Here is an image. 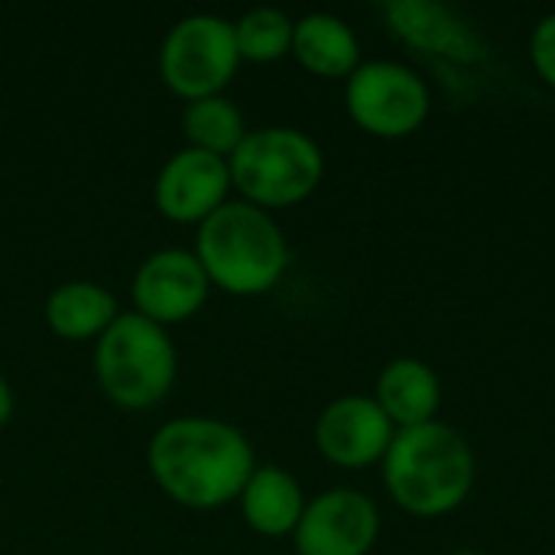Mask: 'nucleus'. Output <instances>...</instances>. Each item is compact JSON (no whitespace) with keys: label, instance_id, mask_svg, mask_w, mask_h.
<instances>
[{"label":"nucleus","instance_id":"f257e3e1","mask_svg":"<svg viewBox=\"0 0 555 555\" xmlns=\"http://www.w3.org/2000/svg\"><path fill=\"white\" fill-rule=\"evenodd\" d=\"M146 468L169 501L189 511H218L241 498L257 455L237 426L215 416H182L153 433Z\"/></svg>","mask_w":555,"mask_h":555},{"label":"nucleus","instance_id":"f03ea898","mask_svg":"<svg viewBox=\"0 0 555 555\" xmlns=\"http://www.w3.org/2000/svg\"><path fill=\"white\" fill-rule=\"evenodd\" d=\"M380 465L390 501L420 520H436L459 511L478 475L468 439L439 420L397 429Z\"/></svg>","mask_w":555,"mask_h":555},{"label":"nucleus","instance_id":"7ed1b4c3","mask_svg":"<svg viewBox=\"0 0 555 555\" xmlns=\"http://www.w3.org/2000/svg\"><path fill=\"white\" fill-rule=\"evenodd\" d=\"M208 276L228 296H263L289 270V244L270 211L250 202H224L198 224L192 250Z\"/></svg>","mask_w":555,"mask_h":555},{"label":"nucleus","instance_id":"20e7f679","mask_svg":"<svg viewBox=\"0 0 555 555\" xmlns=\"http://www.w3.org/2000/svg\"><path fill=\"white\" fill-rule=\"evenodd\" d=\"M176 374L179 354L169 332L140 312H120L94 341V380L120 410L140 413L163 403Z\"/></svg>","mask_w":555,"mask_h":555},{"label":"nucleus","instance_id":"39448f33","mask_svg":"<svg viewBox=\"0 0 555 555\" xmlns=\"http://www.w3.org/2000/svg\"><path fill=\"white\" fill-rule=\"evenodd\" d=\"M228 169L241 202L270 211L306 202L325 176V156L319 143L296 127H260L247 130L241 146L228 156Z\"/></svg>","mask_w":555,"mask_h":555},{"label":"nucleus","instance_id":"423d86ee","mask_svg":"<svg viewBox=\"0 0 555 555\" xmlns=\"http://www.w3.org/2000/svg\"><path fill=\"white\" fill-rule=\"evenodd\" d=\"M241 68L234 23L218 13L182 16L159 46V75L185 104L221 94Z\"/></svg>","mask_w":555,"mask_h":555},{"label":"nucleus","instance_id":"0eeeda50","mask_svg":"<svg viewBox=\"0 0 555 555\" xmlns=\"http://www.w3.org/2000/svg\"><path fill=\"white\" fill-rule=\"evenodd\" d=\"M345 107L364 133L403 140L429 117V85L403 62H361L345 81Z\"/></svg>","mask_w":555,"mask_h":555},{"label":"nucleus","instance_id":"6e6552de","mask_svg":"<svg viewBox=\"0 0 555 555\" xmlns=\"http://www.w3.org/2000/svg\"><path fill=\"white\" fill-rule=\"evenodd\" d=\"M380 537L377 504L354 488H332L306 501L293 533L296 555H367Z\"/></svg>","mask_w":555,"mask_h":555},{"label":"nucleus","instance_id":"1a4fd4ad","mask_svg":"<svg viewBox=\"0 0 555 555\" xmlns=\"http://www.w3.org/2000/svg\"><path fill=\"white\" fill-rule=\"evenodd\" d=\"M393 436L397 426L387 420L377 400L361 393L332 400L315 420L319 455L335 468H348V472L380 465Z\"/></svg>","mask_w":555,"mask_h":555},{"label":"nucleus","instance_id":"9d476101","mask_svg":"<svg viewBox=\"0 0 555 555\" xmlns=\"http://www.w3.org/2000/svg\"><path fill=\"white\" fill-rule=\"evenodd\" d=\"M231 169L224 156L182 146L172 153L153 185V198L163 218L176 224H202L224 202H231Z\"/></svg>","mask_w":555,"mask_h":555},{"label":"nucleus","instance_id":"9b49d317","mask_svg":"<svg viewBox=\"0 0 555 555\" xmlns=\"http://www.w3.org/2000/svg\"><path fill=\"white\" fill-rule=\"evenodd\" d=\"M208 276L192 250L166 247L150 254L133 276V306L156 325H176L192 319L208 302Z\"/></svg>","mask_w":555,"mask_h":555},{"label":"nucleus","instance_id":"f8f14e48","mask_svg":"<svg viewBox=\"0 0 555 555\" xmlns=\"http://www.w3.org/2000/svg\"><path fill=\"white\" fill-rule=\"evenodd\" d=\"M393 36L413 49L452 59V62H481L485 39L446 3L436 0H393L384 7Z\"/></svg>","mask_w":555,"mask_h":555},{"label":"nucleus","instance_id":"ddd939ff","mask_svg":"<svg viewBox=\"0 0 555 555\" xmlns=\"http://www.w3.org/2000/svg\"><path fill=\"white\" fill-rule=\"evenodd\" d=\"M374 400L397 429H413L436 420L442 406V384L426 361L393 358L377 374Z\"/></svg>","mask_w":555,"mask_h":555},{"label":"nucleus","instance_id":"4468645a","mask_svg":"<svg viewBox=\"0 0 555 555\" xmlns=\"http://www.w3.org/2000/svg\"><path fill=\"white\" fill-rule=\"evenodd\" d=\"M241 517L244 524L270 540L289 537L296 533L302 511H306V494L299 488V481L280 468V465H257L254 475L247 478L241 498Z\"/></svg>","mask_w":555,"mask_h":555},{"label":"nucleus","instance_id":"2eb2a0df","mask_svg":"<svg viewBox=\"0 0 555 555\" xmlns=\"http://www.w3.org/2000/svg\"><path fill=\"white\" fill-rule=\"evenodd\" d=\"M296 62L319 78H351L361 65V42L354 29L335 13H306L293 26Z\"/></svg>","mask_w":555,"mask_h":555},{"label":"nucleus","instance_id":"dca6fc26","mask_svg":"<svg viewBox=\"0 0 555 555\" xmlns=\"http://www.w3.org/2000/svg\"><path fill=\"white\" fill-rule=\"evenodd\" d=\"M120 315V306L114 293L91 280H72L62 283L49 293L46 299V325L62 338V341H88L101 338L114 319Z\"/></svg>","mask_w":555,"mask_h":555},{"label":"nucleus","instance_id":"f3484780","mask_svg":"<svg viewBox=\"0 0 555 555\" xmlns=\"http://www.w3.org/2000/svg\"><path fill=\"white\" fill-rule=\"evenodd\" d=\"M182 133L192 150H205V153L228 159L247 137V124H244L241 107L231 98L211 94V98H198L185 104Z\"/></svg>","mask_w":555,"mask_h":555},{"label":"nucleus","instance_id":"a211bd4d","mask_svg":"<svg viewBox=\"0 0 555 555\" xmlns=\"http://www.w3.org/2000/svg\"><path fill=\"white\" fill-rule=\"evenodd\" d=\"M293 26H296V20H289L276 7L247 10L234 23V39H237L241 62L270 65V62H280L283 55H289L293 52Z\"/></svg>","mask_w":555,"mask_h":555},{"label":"nucleus","instance_id":"6ab92c4d","mask_svg":"<svg viewBox=\"0 0 555 555\" xmlns=\"http://www.w3.org/2000/svg\"><path fill=\"white\" fill-rule=\"evenodd\" d=\"M530 62H533L537 75L550 88H555V13L543 16L533 26V36H530Z\"/></svg>","mask_w":555,"mask_h":555},{"label":"nucleus","instance_id":"aec40b11","mask_svg":"<svg viewBox=\"0 0 555 555\" xmlns=\"http://www.w3.org/2000/svg\"><path fill=\"white\" fill-rule=\"evenodd\" d=\"M10 416H13V390H10L7 377L0 374V429L10 423Z\"/></svg>","mask_w":555,"mask_h":555},{"label":"nucleus","instance_id":"412c9836","mask_svg":"<svg viewBox=\"0 0 555 555\" xmlns=\"http://www.w3.org/2000/svg\"><path fill=\"white\" fill-rule=\"evenodd\" d=\"M452 555H481V553H475V550H462V553H452Z\"/></svg>","mask_w":555,"mask_h":555}]
</instances>
